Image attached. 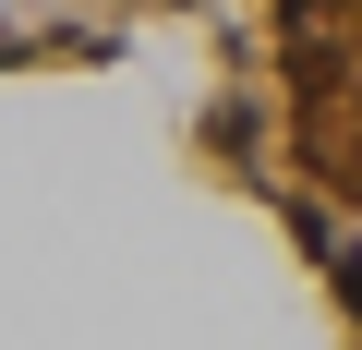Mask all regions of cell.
<instances>
[{
  "label": "cell",
  "instance_id": "cell-1",
  "mask_svg": "<svg viewBox=\"0 0 362 350\" xmlns=\"http://www.w3.org/2000/svg\"><path fill=\"white\" fill-rule=\"evenodd\" d=\"M338 302H350V314H362V242H350V254H338Z\"/></svg>",
  "mask_w": 362,
  "mask_h": 350
}]
</instances>
